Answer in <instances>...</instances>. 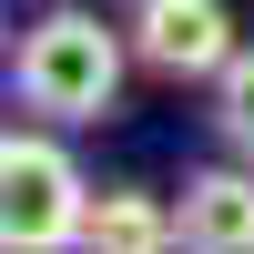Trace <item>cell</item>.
Here are the masks:
<instances>
[{
  "label": "cell",
  "instance_id": "cell-1",
  "mask_svg": "<svg viewBox=\"0 0 254 254\" xmlns=\"http://www.w3.org/2000/svg\"><path fill=\"white\" fill-rule=\"evenodd\" d=\"M122 71H132V41L102 10H41L10 41V81L41 122H102L122 102Z\"/></svg>",
  "mask_w": 254,
  "mask_h": 254
},
{
  "label": "cell",
  "instance_id": "cell-7",
  "mask_svg": "<svg viewBox=\"0 0 254 254\" xmlns=\"http://www.w3.org/2000/svg\"><path fill=\"white\" fill-rule=\"evenodd\" d=\"M0 51H10V20H0Z\"/></svg>",
  "mask_w": 254,
  "mask_h": 254
},
{
  "label": "cell",
  "instance_id": "cell-2",
  "mask_svg": "<svg viewBox=\"0 0 254 254\" xmlns=\"http://www.w3.org/2000/svg\"><path fill=\"white\" fill-rule=\"evenodd\" d=\"M92 183L51 132H0V254H81Z\"/></svg>",
  "mask_w": 254,
  "mask_h": 254
},
{
  "label": "cell",
  "instance_id": "cell-6",
  "mask_svg": "<svg viewBox=\"0 0 254 254\" xmlns=\"http://www.w3.org/2000/svg\"><path fill=\"white\" fill-rule=\"evenodd\" d=\"M214 132H224L234 163H254V51L224 61V81H214Z\"/></svg>",
  "mask_w": 254,
  "mask_h": 254
},
{
  "label": "cell",
  "instance_id": "cell-4",
  "mask_svg": "<svg viewBox=\"0 0 254 254\" xmlns=\"http://www.w3.org/2000/svg\"><path fill=\"white\" fill-rule=\"evenodd\" d=\"M183 254H254V163H203L183 173Z\"/></svg>",
  "mask_w": 254,
  "mask_h": 254
},
{
  "label": "cell",
  "instance_id": "cell-5",
  "mask_svg": "<svg viewBox=\"0 0 254 254\" xmlns=\"http://www.w3.org/2000/svg\"><path fill=\"white\" fill-rule=\"evenodd\" d=\"M173 244H183L173 203L132 193V183H112V193H92V224H81V254H173Z\"/></svg>",
  "mask_w": 254,
  "mask_h": 254
},
{
  "label": "cell",
  "instance_id": "cell-3",
  "mask_svg": "<svg viewBox=\"0 0 254 254\" xmlns=\"http://www.w3.org/2000/svg\"><path fill=\"white\" fill-rule=\"evenodd\" d=\"M234 10L224 0H132V61L163 81H224L234 61Z\"/></svg>",
  "mask_w": 254,
  "mask_h": 254
}]
</instances>
